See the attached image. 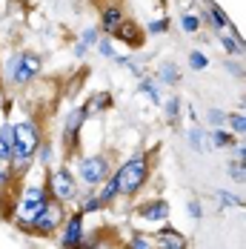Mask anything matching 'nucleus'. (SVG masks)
<instances>
[{"instance_id": "f257e3e1", "label": "nucleus", "mask_w": 246, "mask_h": 249, "mask_svg": "<svg viewBox=\"0 0 246 249\" xmlns=\"http://www.w3.org/2000/svg\"><path fill=\"white\" fill-rule=\"evenodd\" d=\"M43 138H46V126L40 121V115H29L23 121H18V124H12V141H15V155H12V169L18 178H23L29 169H32V163H35V152L37 146L43 143Z\"/></svg>"}, {"instance_id": "f03ea898", "label": "nucleus", "mask_w": 246, "mask_h": 249, "mask_svg": "<svg viewBox=\"0 0 246 249\" xmlns=\"http://www.w3.org/2000/svg\"><path fill=\"white\" fill-rule=\"evenodd\" d=\"M152 169H155V158L152 152H135L132 158H126L123 163L115 166V183H118V195L126 200H135L152 180Z\"/></svg>"}, {"instance_id": "7ed1b4c3", "label": "nucleus", "mask_w": 246, "mask_h": 249, "mask_svg": "<svg viewBox=\"0 0 246 249\" xmlns=\"http://www.w3.org/2000/svg\"><path fill=\"white\" fill-rule=\"evenodd\" d=\"M74 178H77V183L80 186H86V189H100L106 180H109V175L115 172V163H112V155H106V152H95V155H83V158H77V163H74Z\"/></svg>"}, {"instance_id": "20e7f679", "label": "nucleus", "mask_w": 246, "mask_h": 249, "mask_svg": "<svg viewBox=\"0 0 246 249\" xmlns=\"http://www.w3.org/2000/svg\"><path fill=\"white\" fill-rule=\"evenodd\" d=\"M46 192L52 200L63 203V206H74L80 198V183L74 178L72 166L69 163H60V166H49L46 169V180H43Z\"/></svg>"}, {"instance_id": "39448f33", "label": "nucleus", "mask_w": 246, "mask_h": 249, "mask_svg": "<svg viewBox=\"0 0 246 249\" xmlns=\"http://www.w3.org/2000/svg\"><path fill=\"white\" fill-rule=\"evenodd\" d=\"M40 72H43V57L37 52H29V49L18 52L6 63V80L12 86H29V83H35L40 77Z\"/></svg>"}, {"instance_id": "423d86ee", "label": "nucleus", "mask_w": 246, "mask_h": 249, "mask_svg": "<svg viewBox=\"0 0 246 249\" xmlns=\"http://www.w3.org/2000/svg\"><path fill=\"white\" fill-rule=\"evenodd\" d=\"M66 215H69V206H63V203H57V200H49V203L29 221L26 235H32V238H52V235L60 232Z\"/></svg>"}, {"instance_id": "0eeeda50", "label": "nucleus", "mask_w": 246, "mask_h": 249, "mask_svg": "<svg viewBox=\"0 0 246 249\" xmlns=\"http://www.w3.org/2000/svg\"><path fill=\"white\" fill-rule=\"evenodd\" d=\"M49 192H46V186L43 183H26L23 189H20V195H18V218L12 221V224L18 226L20 232H26V226L29 221L49 203Z\"/></svg>"}, {"instance_id": "6e6552de", "label": "nucleus", "mask_w": 246, "mask_h": 249, "mask_svg": "<svg viewBox=\"0 0 246 249\" xmlns=\"http://www.w3.org/2000/svg\"><path fill=\"white\" fill-rule=\"evenodd\" d=\"M89 121V112L86 106H72L63 118V129H60V146H63V160H72V155L77 152V143H80V132Z\"/></svg>"}, {"instance_id": "1a4fd4ad", "label": "nucleus", "mask_w": 246, "mask_h": 249, "mask_svg": "<svg viewBox=\"0 0 246 249\" xmlns=\"http://www.w3.org/2000/svg\"><path fill=\"white\" fill-rule=\"evenodd\" d=\"M86 238V215H80L77 209H72L66 215V221L60 226V238H57V247L60 249H80Z\"/></svg>"}, {"instance_id": "9d476101", "label": "nucleus", "mask_w": 246, "mask_h": 249, "mask_svg": "<svg viewBox=\"0 0 246 249\" xmlns=\"http://www.w3.org/2000/svg\"><path fill=\"white\" fill-rule=\"evenodd\" d=\"M132 215H135V221H143V224H166L172 215V206L166 198H149L135 203Z\"/></svg>"}, {"instance_id": "9b49d317", "label": "nucleus", "mask_w": 246, "mask_h": 249, "mask_svg": "<svg viewBox=\"0 0 246 249\" xmlns=\"http://www.w3.org/2000/svg\"><path fill=\"white\" fill-rule=\"evenodd\" d=\"M152 241H155L158 249H189V238H186L180 229H175L172 224L158 226L155 235H152Z\"/></svg>"}, {"instance_id": "f8f14e48", "label": "nucleus", "mask_w": 246, "mask_h": 249, "mask_svg": "<svg viewBox=\"0 0 246 249\" xmlns=\"http://www.w3.org/2000/svg\"><path fill=\"white\" fill-rule=\"evenodd\" d=\"M112 37L121 40V43H126L129 49H141V46H143V26H138V20H129V18H126Z\"/></svg>"}, {"instance_id": "ddd939ff", "label": "nucleus", "mask_w": 246, "mask_h": 249, "mask_svg": "<svg viewBox=\"0 0 246 249\" xmlns=\"http://www.w3.org/2000/svg\"><path fill=\"white\" fill-rule=\"evenodd\" d=\"M123 20H126V15H123V9L118 6V3L103 6V9H100V32H103V35H109V37H112Z\"/></svg>"}, {"instance_id": "4468645a", "label": "nucleus", "mask_w": 246, "mask_h": 249, "mask_svg": "<svg viewBox=\"0 0 246 249\" xmlns=\"http://www.w3.org/2000/svg\"><path fill=\"white\" fill-rule=\"evenodd\" d=\"M200 23H209L218 35H221V32H232V20L223 15V9L218 6V3H209V9H206V15H203Z\"/></svg>"}, {"instance_id": "2eb2a0df", "label": "nucleus", "mask_w": 246, "mask_h": 249, "mask_svg": "<svg viewBox=\"0 0 246 249\" xmlns=\"http://www.w3.org/2000/svg\"><path fill=\"white\" fill-rule=\"evenodd\" d=\"M15 155V141H12V124L3 121L0 124V166H9Z\"/></svg>"}, {"instance_id": "dca6fc26", "label": "nucleus", "mask_w": 246, "mask_h": 249, "mask_svg": "<svg viewBox=\"0 0 246 249\" xmlns=\"http://www.w3.org/2000/svg\"><path fill=\"white\" fill-rule=\"evenodd\" d=\"M206 141H209V149H232V143L241 141V138H235V135L223 126V129H209V132H206Z\"/></svg>"}, {"instance_id": "f3484780", "label": "nucleus", "mask_w": 246, "mask_h": 249, "mask_svg": "<svg viewBox=\"0 0 246 249\" xmlns=\"http://www.w3.org/2000/svg\"><path fill=\"white\" fill-rule=\"evenodd\" d=\"M83 106H86L89 118H92L95 112H98V115H103V112H112V106H115V98H112L109 92H103V89H100V92H95V95L89 98V103H83Z\"/></svg>"}, {"instance_id": "a211bd4d", "label": "nucleus", "mask_w": 246, "mask_h": 249, "mask_svg": "<svg viewBox=\"0 0 246 249\" xmlns=\"http://www.w3.org/2000/svg\"><path fill=\"white\" fill-rule=\"evenodd\" d=\"M98 40H100V29H95V26H92V29H83V35H80V40H77V46H74V57L83 60L86 52L92 49Z\"/></svg>"}, {"instance_id": "6ab92c4d", "label": "nucleus", "mask_w": 246, "mask_h": 249, "mask_svg": "<svg viewBox=\"0 0 246 249\" xmlns=\"http://www.w3.org/2000/svg\"><path fill=\"white\" fill-rule=\"evenodd\" d=\"M160 106H163V118H166L169 124H177V121H180V115H183V100L177 98V95H169L166 100H160Z\"/></svg>"}, {"instance_id": "aec40b11", "label": "nucleus", "mask_w": 246, "mask_h": 249, "mask_svg": "<svg viewBox=\"0 0 246 249\" xmlns=\"http://www.w3.org/2000/svg\"><path fill=\"white\" fill-rule=\"evenodd\" d=\"M158 80L155 83H166V86H177L180 83V72H177V66H175L172 60H166V63H160L158 66Z\"/></svg>"}, {"instance_id": "412c9836", "label": "nucleus", "mask_w": 246, "mask_h": 249, "mask_svg": "<svg viewBox=\"0 0 246 249\" xmlns=\"http://www.w3.org/2000/svg\"><path fill=\"white\" fill-rule=\"evenodd\" d=\"M186 143H189V146H192L195 152H200V155H203V152H209L206 132H203L200 126H189V129H186Z\"/></svg>"}, {"instance_id": "4be33fe9", "label": "nucleus", "mask_w": 246, "mask_h": 249, "mask_svg": "<svg viewBox=\"0 0 246 249\" xmlns=\"http://www.w3.org/2000/svg\"><path fill=\"white\" fill-rule=\"evenodd\" d=\"M138 92H141V95H146V98L155 103V106H160V100H163V95H160V86H158L152 77H146V75L141 77V83H138Z\"/></svg>"}, {"instance_id": "5701e85b", "label": "nucleus", "mask_w": 246, "mask_h": 249, "mask_svg": "<svg viewBox=\"0 0 246 249\" xmlns=\"http://www.w3.org/2000/svg\"><path fill=\"white\" fill-rule=\"evenodd\" d=\"M226 126H229V132H232L235 138H244V135H246V115H244V109H238V112H226Z\"/></svg>"}, {"instance_id": "b1692460", "label": "nucleus", "mask_w": 246, "mask_h": 249, "mask_svg": "<svg viewBox=\"0 0 246 249\" xmlns=\"http://www.w3.org/2000/svg\"><path fill=\"white\" fill-rule=\"evenodd\" d=\"M35 160H37L43 169L52 166V160H54V141H52V138H43V143H40L37 152H35Z\"/></svg>"}, {"instance_id": "393cba45", "label": "nucleus", "mask_w": 246, "mask_h": 249, "mask_svg": "<svg viewBox=\"0 0 246 249\" xmlns=\"http://www.w3.org/2000/svg\"><path fill=\"white\" fill-rule=\"evenodd\" d=\"M212 198L221 200L223 209H241V206H244V198H241V195H235V192H229V189H215V192H212Z\"/></svg>"}, {"instance_id": "a878e982", "label": "nucleus", "mask_w": 246, "mask_h": 249, "mask_svg": "<svg viewBox=\"0 0 246 249\" xmlns=\"http://www.w3.org/2000/svg\"><path fill=\"white\" fill-rule=\"evenodd\" d=\"M221 43H223V49H226V54H232V57H241L244 54V43H241V37L238 35H226V32H221Z\"/></svg>"}, {"instance_id": "bb28decb", "label": "nucleus", "mask_w": 246, "mask_h": 249, "mask_svg": "<svg viewBox=\"0 0 246 249\" xmlns=\"http://www.w3.org/2000/svg\"><path fill=\"white\" fill-rule=\"evenodd\" d=\"M123 249H158V247H155L152 235H146V232H132V238L126 241Z\"/></svg>"}, {"instance_id": "cd10ccee", "label": "nucleus", "mask_w": 246, "mask_h": 249, "mask_svg": "<svg viewBox=\"0 0 246 249\" xmlns=\"http://www.w3.org/2000/svg\"><path fill=\"white\" fill-rule=\"evenodd\" d=\"M206 124H209V129H223V126H226V112L218 109V106H212V109L206 112Z\"/></svg>"}, {"instance_id": "c85d7f7f", "label": "nucleus", "mask_w": 246, "mask_h": 249, "mask_svg": "<svg viewBox=\"0 0 246 249\" xmlns=\"http://www.w3.org/2000/svg\"><path fill=\"white\" fill-rule=\"evenodd\" d=\"M206 66H209V57H206L203 52H200V49L189 52V69H192V72H203Z\"/></svg>"}, {"instance_id": "c756f323", "label": "nucleus", "mask_w": 246, "mask_h": 249, "mask_svg": "<svg viewBox=\"0 0 246 249\" xmlns=\"http://www.w3.org/2000/svg\"><path fill=\"white\" fill-rule=\"evenodd\" d=\"M226 172H229V178H232L235 183H246V169H244V160H229Z\"/></svg>"}, {"instance_id": "7c9ffc66", "label": "nucleus", "mask_w": 246, "mask_h": 249, "mask_svg": "<svg viewBox=\"0 0 246 249\" xmlns=\"http://www.w3.org/2000/svg\"><path fill=\"white\" fill-rule=\"evenodd\" d=\"M180 29H183L186 35H197V29H200V18H197V15H189V12H186V15L180 18Z\"/></svg>"}, {"instance_id": "2f4dec72", "label": "nucleus", "mask_w": 246, "mask_h": 249, "mask_svg": "<svg viewBox=\"0 0 246 249\" xmlns=\"http://www.w3.org/2000/svg\"><path fill=\"white\" fill-rule=\"evenodd\" d=\"M149 35H166L169 32V18H158V20H149L146 23Z\"/></svg>"}, {"instance_id": "473e14b6", "label": "nucleus", "mask_w": 246, "mask_h": 249, "mask_svg": "<svg viewBox=\"0 0 246 249\" xmlns=\"http://www.w3.org/2000/svg\"><path fill=\"white\" fill-rule=\"evenodd\" d=\"M95 49H98L100 57H109V60L118 57V52H115V46H112V40H106V37H100L98 43H95Z\"/></svg>"}, {"instance_id": "72a5a7b5", "label": "nucleus", "mask_w": 246, "mask_h": 249, "mask_svg": "<svg viewBox=\"0 0 246 249\" xmlns=\"http://www.w3.org/2000/svg\"><path fill=\"white\" fill-rule=\"evenodd\" d=\"M15 180H20V178L15 175V169H12V166H0V192H3V189H9Z\"/></svg>"}, {"instance_id": "f704fd0d", "label": "nucleus", "mask_w": 246, "mask_h": 249, "mask_svg": "<svg viewBox=\"0 0 246 249\" xmlns=\"http://www.w3.org/2000/svg\"><path fill=\"white\" fill-rule=\"evenodd\" d=\"M186 215H189V218H192V221H200V218H203V206H200V200H189V203H186Z\"/></svg>"}, {"instance_id": "c9c22d12", "label": "nucleus", "mask_w": 246, "mask_h": 249, "mask_svg": "<svg viewBox=\"0 0 246 249\" xmlns=\"http://www.w3.org/2000/svg\"><path fill=\"white\" fill-rule=\"evenodd\" d=\"M232 155H235L232 160H246V146H244V141H235V143H232Z\"/></svg>"}, {"instance_id": "e433bc0d", "label": "nucleus", "mask_w": 246, "mask_h": 249, "mask_svg": "<svg viewBox=\"0 0 246 249\" xmlns=\"http://www.w3.org/2000/svg\"><path fill=\"white\" fill-rule=\"evenodd\" d=\"M226 72H229V75H235L238 80H244V66H241V63H235V60H229V63H226Z\"/></svg>"}]
</instances>
